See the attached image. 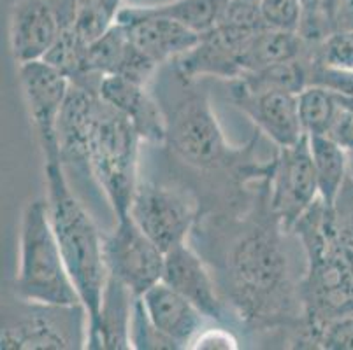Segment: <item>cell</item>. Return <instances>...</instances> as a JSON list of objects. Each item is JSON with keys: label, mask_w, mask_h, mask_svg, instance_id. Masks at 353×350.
Listing matches in <instances>:
<instances>
[{"label": "cell", "mask_w": 353, "mask_h": 350, "mask_svg": "<svg viewBox=\"0 0 353 350\" xmlns=\"http://www.w3.org/2000/svg\"><path fill=\"white\" fill-rule=\"evenodd\" d=\"M281 223L274 214L269 219H248L225 247L221 261L220 291L230 300L237 316L255 326H276L304 316L301 287L292 284L290 261Z\"/></svg>", "instance_id": "6da1fadb"}, {"label": "cell", "mask_w": 353, "mask_h": 350, "mask_svg": "<svg viewBox=\"0 0 353 350\" xmlns=\"http://www.w3.org/2000/svg\"><path fill=\"white\" fill-rule=\"evenodd\" d=\"M44 173L51 226L59 240L70 278L88 312L90 326L97 320L109 277L104 259V237L70 189L62 163L48 162Z\"/></svg>", "instance_id": "7a4b0ae2"}, {"label": "cell", "mask_w": 353, "mask_h": 350, "mask_svg": "<svg viewBox=\"0 0 353 350\" xmlns=\"http://www.w3.org/2000/svg\"><path fill=\"white\" fill-rule=\"evenodd\" d=\"M141 137L127 116L99 95L83 140V163L104 191L117 219L128 216L139 186Z\"/></svg>", "instance_id": "3957f363"}, {"label": "cell", "mask_w": 353, "mask_h": 350, "mask_svg": "<svg viewBox=\"0 0 353 350\" xmlns=\"http://www.w3.org/2000/svg\"><path fill=\"white\" fill-rule=\"evenodd\" d=\"M12 291L14 296L37 303H81L51 226L48 201L41 198L28 201L21 214L20 265Z\"/></svg>", "instance_id": "277c9868"}, {"label": "cell", "mask_w": 353, "mask_h": 350, "mask_svg": "<svg viewBox=\"0 0 353 350\" xmlns=\"http://www.w3.org/2000/svg\"><path fill=\"white\" fill-rule=\"evenodd\" d=\"M88 343L85 305H50L14 296L2 308V350H79Z\"/></svg>", "instance_id": "5b68a950"}, {"label": "cell", "mask_w": 353, "mask_h": 350, "mask_svg": "<svg viewBox=\"0 0 353 350\" xmlns=\"http://www.w3.org/2000/svg\"><path fill=\"white\" fill-rule=\"evenodd\" d=\"M163 112L165 144L179 162L202 172L236 165L239 151L232 149L225 140L208 93L185 88L172 109L163 107Z\"/></svg>", "instance_id": "8992f818"}, {"label": "cell", "mask_w": 353, "mask_h": 350, "mask_svg": "<svg viewBox=\"0 0 353 350\" xmlns=\"http://www.w3.org/2000/svg\"><path fill=\"white\" fill-rule=\"evenodd\" d=\"M319 198L310 137L304 135L294 146L280 147V154L271 166L269 207L283 230L294 233V228Z\"/></svg>", "instance_id": "52a82bcc"}, {"label": "cell", "mask_w": 353, "mask_h": 350, "mask_svg": "<svg viewBox=\"0 0 353 350\" xmlns=\"http://www.w3.org/2000/svg\"><path fill=\"white\" fill-rule=\"evenodd\" d=\"M104 259L108 274L136 296H143L163 277L165 252L137 226L130 214L117 219L114 230L104 235Z\"/></svg>", "instance_id": "ba28073f"}, {"label": "cell", "mask_w": 353, "mask_h": 350, "mask_svg": "<svg viewBox=\"0 0 353 350\" xmlns=\"http://www.w3.org/2000/svg\"><path fill=\"white\" fill-rule=\"evenodd\" d=\"M128 214L167 252L187 242L197 219V205L179 189L139 181Z\"/></svg>", "instance_id": "9c48e42d"}, {"label": "cell", "mask_w": 353, "mask_h": 350, "mask_svg": "<svg viewBox=\"0 0 353 350\" xmlns=\"http://www.w3.org/2000/svg\"><path fill=\"white\" fill-rule=\"evenodd\" d=\"M20 85L44 160L46 163H62L59 121L69 96V77L44 60H39L20 65Z\"/></svg>", "instance_id": "30bf717a"}, {"label": "cell", "mask_w": 353, "mask_h": 350, "mask_svg": "<svg viewBox=\"0 0 353 350\" xmlns=\"http://www.w3.org/2000/svg\"><path fill=\"white\" fill-rule=\"evenodd\" d=\"M262 28L220 21L218 27L201 37L197 46L176 58L174 70L185 79L216 77L234 81L243 76V54L250 39Z\"/></svg>", "instance_id": "8fae6325"}, {"label": "cell", "mask_w": 353, "mask_h": 350, "mask_svg": "<svg viewBox=\"0 0 353 350\" xmlns=\"http://www.w3.org/2000/svg\"><path fill=\"white\" fill-rule=\"evenodd\" d=\"M230 98L278 149L294 146L306 135L301 124L297 93L281 89L252 91L232 81Z\"/></svg>", "instance_id": "7c38bea8"}, {"label": "cell", "mask_w": 353, "mask_h": 350, "mask_svg": "<svg viewBox=\"0 0 353 350\" xmlns=\"http://www.w3.org/2000/svg\"><path fill=\"white\" fill-rule=\"evenodd\" d=\"M117 21L125 28L134 46L159 67L172 63L176 58L194 50L202 37L174 19L150 14L143 6L121 8Z\"/></svg>", "instance_id": "4fadbf2b"}, {"label": "cell", "mask_w": 353, "mask_h": 350, "mask_svg": "<svg viewBox=\"0 0 353 350\" xmlns=\"http://www.w3.org/2000/svg\"><path fill=\"white\" fill-rule=\"evenodd\" d=\"M162 281L192 301L206 319L218 324L227 322L229 305L221 296L206 263L187 242L165 252Z\"/></svg>", "instance_id": "5bb4252c"}, {"label": "cell", "mask_w": 353, "mask_h": 350, "mask_svg": "<svg viewBox=\"0 0 353 350\" xmlns=\"http://www.w3.org/2000/svg\"><path fill=\"white\" fill-rule=\"evenodd\" d=\"M60 34L50 0H18L9 18V46L18 65L44 60Z\"/></svg>", "instance_id": "9a60e30c"}, {"label": "cell", "mask_w": 353, "mask_h": 350, "mask_svg": "<svg viewBox=\"0 0 353 350\" xmlns=\"http://www.w3.org/2000/svg\"><path fill=\"white\" fill-rule=\"evenodd\" d=\"M157 69L159 65L134 46L118 21L88 46L86 72L99 81L104 76H121L139 85H148Z\"/></svg>", "instance_id": "2e32d148"}, {"label": "cell", "mask_w": 353, "mask_h": 350, "mask_svg": "<svg viewBox=\"0 0 353 350\" xmlns=\"http://www.w3.org/2000/svg\"><path fill=\"white\" fill-rule=\"evenodd\" d=\"M99 95L127 116L144 142L165 144V112L159 100L146 91V85H139L121 76H104L99 86Z\"/></svg>", "instance_id": "e0dca14e"}, {"label": "cell", "mask_w": 353, "mask_h": 350, "mask_svg": "<svg viewBox=\"0 0 353 350\" xmlns=\"http://www.w3.org/2000/svg\"><path fill=\"white\" fill-rule=\"evenodd\" d=\"M148 317L179 349H187L204 331L206 317L174 287L160 281L141 296Z\"/></svg>", "instance_id": "ac0fdd59"}, {"label": "cell", "mask_w": 353, "mask_h": 350, "mask_svg": "<svg viewBox=\"0 0 353 350\" xmlns=\"http://www.w3.org/2000/svg\"><path fill=\"white\" fill-rule=\"evenodd\" d=\"M136 294L118 278L109 275L102 294L97 320L88 326L86 349L128 350L132 349V327Z\"/></svg>", "instance_id": "d6986e66"}, {"label": "cell", "mask_w": 353, "mask_h": 350, "mask_svg": "<svg viewBox=\"0 0 353 350\" xmlns=\"http://www.w3.org/2000/svg\"><path fill=\"white\" fill-rule=\"evenodd\" d=\"M311 46L299 32L262 28L250 39L243 54V76L259 72L274 63L307 58Z\"/></svg>", "instance_id": "ffe728a7"}, {"label": "cell", "mask_w": 353, "mask_h": 350, "mask_svg": "<svg viewBox=\"0 0 353 350\" xmlns=\"http://www.w3.org/2000/svg\"><path fill=\"white\" fill-rule=\"evenodd\" d=\"M310 147L319 181L320 200L332 210L350 175V154L327 135L310 137Z\"/></svg>", "instance_id": "44dd1931"}, {"label": "cell", "mask_w": 353, "mask_h": 350, "mask_svg": "<svg viewBox=\"0 0 353 350\" xmlns=\"http://www.w3.org/2000/svg\"><path fill=\"white\" fill-rule=\"evenodd\" d=\"M232 0H171L157 6H143L150 14L174 19L199 35L218 27Z\"/></svg>", "instance_id": "7402d4cb"}, {"label": "cell", "mask_w": 353, "mask_h": 350, "mask_svg": "<svg viewBox=\"0 0 353 350\" xmlns=\"http://www.w3.org/2000/svg\"><path fill=\"white\" fill-rule=\"evenodd\" d=\"M252 91L265 89H281L299 95L307 86V58L290 60V62L274 63L259 72L245 74L239 79H234Z\"/></svg>", "instance_id": "603a6c76"}, {"label": "cell", "mask_w": 353, "mask_h": 350, "mask_svg": "<svg viewBox=\"0 0 353 350\" xmlns=\"http://www.w3.org/2000/svg\"><path fill=\"white\" fill-rule=\"evenodd\" d=\"M303 130L307 137L327 135L339 111L338 96L322 86L310 85L297 95Z\"/></svg>", "instance_id": "cb8c5ba5"}, {"label": "cell", "mask_w": 353, "mask_h": 350, "mask_svg": "<svg viewBox=\"0 0 353 350\" xmlns=\"http://www.w3.org/2000/svg\"><path fill=\"white\" fill-rule=\"evenodd\" d=\"M78 32L86 43H94L108 28L117 23L121 0H78Z\"/></svg>", "instance_id": "d4e9b609"}, {"label": "cell", "mask_w": 353, "mask_h": 350, "mask_svg": "<svg viewBox=\"0 0 353 350\" xmlns=\"http://www.w3.org/2000/svg\"><path fill=\"white\" fill-rule=\"evenodd\" d=\"M307 58L338 69L353 70V28H338L322 43L311 46Z\"/></svg>", "instance_id": "484cf974"}, {"label": "cell", "mask_w": 353, "mask_h": 350, "mask_svg": "<svg viewBox=\"0 0 353 350\" xmlns=\"http://www.w3.org/2000/svg\"><path fill=\"white\" fill-rule=\"evenodd\" d=\"M130 342L132 349H179L171 338H167L163 333H160L153 322L148 317L144 305L141 301V296L136 298L134 305V316H132V327H130Z\"/></svg>", "instance_id": "4316f807"}, {"label": "cell", "mask_w": 353, "mask_h": 350, "mask_svg": "<svg viewBox=\"0 0 353 350\" xmlns=\"http://www.w3.org/2000/svg\"><path fill=\"white\" fill-rule=\"evenodd\" d=\"M322 86L336 96H353V70L338 69L307 58V86Z\"/></svg>", "instance_id": "83f0119b"}, {"label": "cell", "mask_w": 353, "mask_h": 350, "mask_svg": "<svg viewBox=\"0 0 353 350\" xmlns=\"http://www.w3.org/2000/svg\"><path fill=\"white\" fill-rule=\"evenodd\" d=\"M259 8L265 27L299 32L303 18L301 0H260Z\"/></svg>", "instance_id": "f1b7e54d"}, {"label": "cell", "mask_w": 353, "mask_h": 350, "mask_svg": "<svg viewBox=\"0 0 353 350\" xmlns=\"http://www.w3.org/2000/svg\"><path fill=\"white\" fill-rule=\"evenodd\" d=\"M319 349L353 350V314L336 317L322 327Z\"/></svg>", "instance_id": "f546056e"}, {"label": "cell", "mask_w": 353, "mask_h": 350, "mask_svg": "<svg viewBox=\"0 0 353 350\" xmlns=\"http://www.w3.org/2000/svg\"><path fill=\"white\" fill-rule=\"evenodd\" d=\"M327 137L348 154H353V111L341 105Z\"/></svg>", "instance_id": "4dcf8cb0"}, {"label": "cell", "mask_w": 353, "mask_h": 350, "mask_svg": "<svg viewBox=\"0 0 353 350\" xmlns=\"http://www.w3.org/2000/svg\"><path fill=\"white\" fill-rule=\"evenodd\" d=\"M194 349H237V340L232 333L223 327H211L204 329L195 340Z\"/></svg>", "instance_id": "1f68e13d"}, {"label": "cell", "mask_w": 353, "mask_h": 350, "mask_svg": "<svg viewBox=\"0 0 353 350\" xmlns=\"http://www.w3.org/2000/svg\"><path fill=\"white\" fill-rule=\"evenodd\" d=\"M338 28H353V0H338Z\"/></svg>", "instance_id": "d6a6232c"}, {"label": "cell", "mask_w": 353, "mask_h": 350, "mask_svg": "<svg viewBox=\"0 0 353 350\" xmlns=\"http://www.w3.org/2000/svg\"><path fill=\"white\" fill-rule=\"evenodd\" d=\"M338 102L339 105H343V107L353 111V96H338Z\"/></svg>", "instance_id": "836d02e7"}, {"label": "cell", "mask_w": 353, "mask_h": 350, "mask_svg": "<svg viewBox=\"0 0 353 350\" xmlns=\"http://www.w3.org/2000/svg\"><path fill=\"white\" fill-rule=\"evenodd\" d=\"M350 175L353 177V162H352V160H350Z\"/></svg>", "instance_id": "e575fe53"}, {"label": "cell", "mask_w": 353, "mask_h": 350, "mask_svg": "<svg viewBox=\"0 0 353 350\" xmlns=\"http://www.w3.org/2000/svg\"><path fill=\"white\" fill-rule=\"evenodd\" d=\"M241 2H252V4H259L260 0H241Z\"/></svg>", "instance_id": "d590c367"}, {"label": "cell", "mask_w": 353, "mask_h": 350, "mask_svg": "<svg viewBox=\"0 0 353 350\" xmlns=\"http://www.w3.org/2000/svg\"><path fill=\"white\" fill-rule=\"evenodd\" d=\"M350 160H352V162H353V154H350Z\"/></svg>", "instance_id": "8d00e7d4"}]
</instances>
